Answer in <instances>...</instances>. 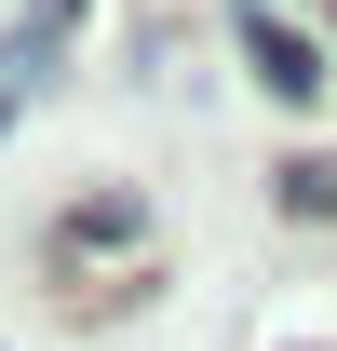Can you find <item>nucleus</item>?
Returning a JSON list of instances; mask_svg holds the SVG:
<instances>
[{"mask_svg":"<svg viewBox=\"0 0 337 351\" xmlns=\"http://www.w3.org/2000/svg\"><path fill=\"white\" fill-rule=\"evenodd\" d=\"M270 203H284V217H337V162H324V149L284 162V176H270Z\"/></svg>","mask_w":337,"mask_h":351,"instance_id":"nucleus-2","label":"nucleus"},{"mask_svg":"<svg viewBox=\"0 0 337 351\" xmlns=\"http://www.w3.org/2000/svg\"><path fill=\"white\" fill-rule=\"evenodd\" d=\"M229 41H243V68H256V95H284V108H310V95L337 82V68H324V41H310V27H284L270 0H229Z\"/></svg>","mask_w":337,"mask_h":351,"instance_id":"nucleus-1","label":"nucleus"}]
</instances>
